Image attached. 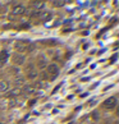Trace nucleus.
<instances>
[{
    "label": "nucleus",
    "mask_w": 119,
    "mask_h": 124,
    "mask_svg": "<svg viewBox=\"0 0 119 124\" xmlns=\"http://www.w3.org/2000/svg\"><path fill=\"white\" fill-rule=\"evenodd\" d=\"M47 74L50 76V81H54L59 74V68L57 64H50L47 67Z\"/></svg>",
    "instance_id": "nucleus-1"
},
{
    "label": "nucleus",
    "mask_w": 119,
    "mask_h": 124,
    "mask_svg": "<svg viewBox=\"0 0 119 124\" xmlns=\"http://www.w3.org/2000/svg\"><path fill=\"white\" fill-rule=\"evenodd\" d=\"M115 106H117V99L115 97H109L108 100L104 101V107L108 109V110H113Z\"/></svg>",
    "instance_id": "nucleus-2"
},
{
    "label": "nucleus",
    "mask_w": 119,
    "mask_h": 124,
    "mask_svg": "<svg viewBox=\"0 0 119 124\" xmlns=\"http://www.w3.org/2000/svg\"><path fill=\"white\" fill-rule=\"evenodd\" d=\"M14 47H16L17 51L22 52V51H24L26 49H27V42H26V41H17L16 45H14Z\"/></svg>",
    "instance_id": "nucleus-3"
},
{
    "label": "nucleus",
    "mask_w": 119,
    "mask_h": 124,
    "mask_svg": "<svg viewBox=\"0 0 119 124\" xmlns=\"http://www.w3.org/2000/svg\"><path fill=\"white\" fill-rule=\"evenodd\" d=\"M13 63L14 64H17V65H21V64H23L24 63V56L23 55H21V54H14L13 55Z\"/></svg>",
    "instance_id": "nucleus-4"
},
{
    "label": "nucleus",
    "mask_w": 119,
    "mask_h": 124,
    "mask_svg": "<svg viewBox=\"0 0 119 124\" xmlns=\"http://www.w3.org/2000/svg\"><path fill=\"white\" fill-rule=\"evenodd\" d=\"M6 59H8V52H6L5 50H3L1 52H0V65L4 64V63L6 62Z\"/></svg>",
    "instance_id": "nucleus-5"
},
{
    "label": "nucleus",
    "mask_w": 119,
    "mask_h": 124,
    "mask_svg": "<svg viewBox=\"0 0 119 124\" xmlns=\"http://www.w3.org/2000/svg\"><path fill=\"white\" fill-rule=\"evenodd\" d=\"M46 65H47V63H46V60L44 56H40V59H39V62H37V67L39 68H46Z\"/></svg>",
    "instance_id": "nucleus-6"
},
{
    "label": "nucleus",
    "mask_w": 119,
    "mask_h": 124,
    "mask_svg": "<svg viewBox=\"0 0 119 124\" xmlns=\"http://www.w3.org/2000/svg\"><path fill=\"white\" fill-rule=\"evenodd\" d=\"M23 12H24V9H23V6H21V5H18V6H16V8L13 9V13H12V16H19V14H23Z\"/></svg>",
    "instance_id": "nucleus-7"
},
{
    "label": "nucleus",
    "mask_w": 119,
    "mask_h": 124,
    "mask_svg": "<svg viewBox=\"0 0 119 124\" xmlns=\"http://www.w3.org/2000/svg\"><path fill=\"white\" fill-rule=\"evenodd\" d=\"M8 88H9L8 82H5V81L0 82V92H6V91H8Z\"/></svg>",
    "instance_id": "nucleus-8"
},
{
    "label": "nucleus",
    "mask_w": 119,
    "mask_h": 124,
    "mask_svg": "<svg viewBox=\"0 0 119 124\" xmlns=\"http://www.w3.org/2000/svg\"><path fill=\"white\" fill-rule=\"evenodd\" d=\"M21 93V91L18 88H16V90H13V91H10V92H8L6 93V97H16V96H18Z\"/></svg>",
    "instance_id": "nucleus-9"
},
{
    "label": "nucleus",
    "mask_w": 119,
    "mask_h": 124,
    "mask_svg": "<svg viewBox=\"0 0 119 124\" xmlns=\"http://www.w3.org/2000/svg\"><path fill=\"white\" fill-rule=\"evenodd\" d=\"M14 85H16V87H17V88H18V87H21V86H23V85H24V79H23V78H18V79L14 81Z\"/></svg>",
    "instance_id": "nucleus-10"
},
{
    "label": "nucleus",
    "mask_w": 119,
    "mask_h": 124,
    "mask_svg": "<svg viewBox=\"0 0 119 124\" xmlns=\"http://www.w3.org/2000/svg\"><path fill=\"white\" fill-rule=\"evenodd\" d=\"M23 92L27 93V95H29V93L33 92V87H32V86H24V87H23Z\"/></svg>",
    "instance_id": "nucleus-11"
},
{
    "label": "nucleus",
    "mask_w": 119,
    "mask_h": 124,
    "mask_svg": "<svg viewBox=\"0 0 119 124\" xmlns=\"http://www.w3.org/2000/svg\"><path fill=\"white\" fill-rule=\"evenodd\" d=\"M32 5H33V8H35V9H42L44 3H41V1H35V3H32Z\"/></svg>",
    "instance_id": "nucleus-12"
},
{
    "label": "nucleus",
    "mask_w": 119,
    "mask_h": 124,
    "mask_svg": "<svg viewBox=\"0 0 119 124\" xmlns=\"http://www.w3.org/2000/svg\"><path fill=\"white\" fill-rule=\"evenodd\" d=\"M35 87L36 88H44V87H46V83H45V82H42V81H39V82H36Z\"/></svg>",
    "instance_id": "nucleus-13"
},
{
    "label": "nucleus",
    "mask_w": 119,
    "mask_h": 124,
    "mask_svg": "<svg viewBox=\"0 0 119 124\" xmlns=\"http://www.w3.org/2000/svg\"><path fill=\"white\" fill-rule=\"evenodd\" d=\"M64 4H65V1H53V5L57 6V8L58 6H63Z\"/></svg>",
    "instance_id": "nucleus-14"
},
{
    "label": "nucleus",
    "mask_w": 119,
    "mask_h": 124,
    "mask_svg": "<svg viewBox=\"0 0 119 124\" xmlns=\"http://www.w3.org/2000/svg\"><path fill=\"white\" fill-rule=\"evenodd\" d=\"M42 44H46V45H55V44H57V41H54V40H49V41H42Z\"/></svg>",
    "instance_id": "nucleus-15"
},
{
    "label": "nucleus",
    "mask_w": 119,
    "mask_h": 124,
    "mask_svg": "<svg viewBox=\"0 0 119 124\" xmlns=\"http://www.w3.org/2000/svg\"><path fill=\"white\" fill-rule=\"evenodd\" d=\"M29 28H31V26H29L28 23H27V24H22V26H21V29H29Z\"/></svg>",
    "instance_id": "nucleus-16"
},
{
    "label": "nucleus",
    "mask_w": 119,
    "mask_h": 124,
    "mask_svg": "<svg viewBox=\"0 0 119 124\" xmlns=\"http://www.w3.org/2000/svg\"><path fill=\"white\" fill-rule=\"evenodd\" d=\"M33 49H35V44H31L29 46H27V49H26V50H27V51H32Z\"/></svg>",
    "instance_id": "nucleus-17"
},
{
    "label": "nucleus",
    "mask_w": 119,
    "mask_h": 124,
    "mask_svg": "<svg viewBox=\"0 0 119 124\" xmlns=\"http://www.w3.org/2000/svg\"><path fill=\"white\" fill-rule=\"evenodd\" d=\"M16 104H17V102H16V100H12V101H10V102H9V106H10V107H13V106H14V105H16Z\"/></svg>",
    "instance_id": "nucleus-18"
},
{
    "label": "nucleus",
    "mask_w": 119,
    "mask_h": 124,
    "mask_svg": "<svg viewBox=\"0 0 119 124\" xmlns=\"http://www.w3.org/2000/svg\"><path fill=\"white\" fill-rule=\"evenodd\" d=\"M92 116H94V118H95V119H97V118H99V115H97V114H96V113H94V114H92Z\"/></svg>",
    "instance_id": "nucleus-19"
},
{
    "label": "nucleus",
    "mask_w": 119,
    "mask_h": 124,
    "mask_svg": "<svg viewBox=\"0 0 119 124\" xmlns=\"http://www.w3.org/2000/svg\"><path fill=\"white\" fill-rule=\"evenodd\" d=\"M35 102H36V100H31V101H29V105H33Z\"/></svg>",
    "instance_id": "nucleus-20"
},
{
    "label": "nucleus",
    "mask_w": 119,
    "mask_h": 124,
    "mask_svg": "<svg viewBox=\"0 0 119 124\" xmlns=\"http://www.w3.org/2000/svg\"><path fill=\"white\" fill-rule=\"evenodd\" d=\"M0 124H3V123H0Z\"/></svg>",
    "instance_id": "nucleus-21"
}]
</instances>
